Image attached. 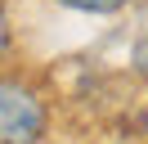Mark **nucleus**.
<instances>
[{"mask_svg": "<svg viewBox=\"0 0 148 144\" xmlns=\"http://www.w3.org/2000/svg\"><path fill=\"white\" fill-rule=\"evenodd\" d=\"M135 68L148 77V36H139V45H135Z\"/></svg>", "mask_w": 148, "mask_h": 144, "instance_id": "nucleus-3", "label": "nucleus"}, {"mask_svg": "<svg viewBox=\"0 0 148 144\" xmlns=\"http://www.w3.org/2000/svg\"><path fill=\"white\" fill-rule=\"evenodd\" d=\"M58 5H72V9H85V14H117V9H126L130 0H58Z\"/></svg>", "mask_w": 148, "mask_h": 144, "instance_id": "nucleus-2", "label": "nucleus"}, {"mask_svg": "<svg viewBox=\"0 0 148 144\" xmlns=\"http://www.w3.org/2000/svg\"><path fill=\"white\" fill-rule=\"evenodd\" d=\"M45 99L18 77H0V144H40Z\"/></svg>", "mask_w": 148, "mask_h": 144, "instance_id": "nucleus-1", "label": "nucleus"}, {"mask_svg": "<svg viewBox=\"0 0 148 144\" xmlns=\"http://www.w3.org/2000/svg\"><path fill=\"white\" fill-rule=\"evenodd\" d=\"M144 32H148V0H144Z\"/></svg>", "mask_w": 148, "mask_h": 144, "instance_id": "nucleus-5", "label": "nucleus"}, {"mask_svg": "<svg viewBox=\"0 0 148 144\" xmlns=\"http://www.w3.org/2000/svg\"><path fill=\"white\" fill-rule=\"evenodd\" d=\"M5 50H9V23H5V9H0V59H5Z\"/></svg>", "mask_w": 148, "mask_h": 144, "instance_id": "nucleus-4", "label": "nucleus"}]
</instances>
